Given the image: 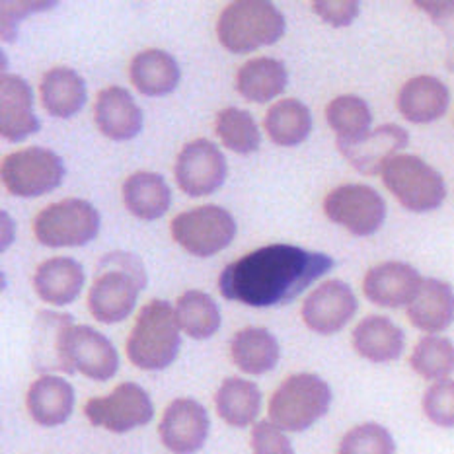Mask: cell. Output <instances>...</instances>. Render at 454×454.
I'll use <instances>...</instances> for the list:
<instances>
[{"mask_svg": "<svg viewBox=\"0 0 454 454\" xmlns=\"http://www.w3.org/2000/svg\"><path fill=\"white\" fill-rule=\"evenodd\" d=\"M333 268L330 255L291 244H271L226 265L219 278L224 299L254 309L291 302Z\"/></svg>", "mask_w": 454, "mask_h": 454, "instance_id": "1", "label": "cell"}, {"mask_svg": "<svg viewBox=\"0 0 454 454\" xmlns=\"http://www.w3.org/2000/svg\"><path fill=\"white\" fill-rule=\"evenodd\" d=\"M146 287L143 262L129 252H112L98 263L96 279L88 293V309L102 324L123 322Z\"/></svg>", "mask_w": 454, "mask_h": 454, "instance_id": "2", "label": "cell"}, {"mask_svg": "<svg viewBox=\"0 0 454 454\" xmlns=\"http://www.w3.org/2000/svg\"><path fill=\"white\" fill-rule=\"evenodd\" d=\"M180 324L176 309L166 301H151L137 316L127 340V357L143 371H162L176 361L180 351Z\"/></svg>", "mask_w": 454, "mask_h": 454, "instance_id": "3", "label": "cell"}, {"mask_svg": "<svg viewBox=\"0 0 454 454\" xmlns=\"http://www.w3.org/2000/svg\"><path fill=\"white\" fill-rule=\"evenodd\" d=\"M285 34V16L268 0H236L226 6L216 35L231 53H250L263 45L279 42Z\"/></svg>", "mask_w": 454, "mask_h": 454, "instance_id": "4", "label": "cell"}, {"mask_svg": "<svg viewBox=\"0 0 454 454\" xmlns=\"http://www.w3.org/2000/svg\"><path fill=\"white\" fill-rule=\"evenodd\" d=\"M330 403L332 388L318 374H293L271 396L270 419L283 431L299 433L324 418Z\"/></svg>", "mask_w": 454, "mask_h": 454, "instance_id": "5", "label": "cell"}, {"mask_svg": "<svg viewBox=\"0 0 454 454\" xmlns=\"http://www.w3.org/2000/svg\"><path fill=\"white\" fill-rule=\"evenodd\" d=\"M382 182L411 213L435 211L447 197V184L435 168L413 154H398L384 166Z\"/></svg>", "mask_w": 454, "mask_h": 454, "instance_id": "6", "label": "cell"}, {"mask_svg": "<svg viewBox=\"0 0 454 454\" xmlns=\"http://www.w3.org/2000/svg\"><path fill=\"white\" fill-rule=\"evenodd\" d=\"M100 232V213L84 200H63L35 216L34 234L47 248H78Z\"/></svg>", "mask_w": 454, "mask_h": 454, "instance_id": "7", "label": "cell"}, {"mask_svg": "<svg viewBox=\"0 0 454 454\" xmlns=\"http://www.w3.org/2000/svg\"><path fill=\"white\" fill-rule=\"evenodd\" d=\"M0 177L10 193L29 200L57 190L65 177V164L53 151L29 146L4 158Z\"/></svg>", "mask_w": 454, "mask_h": 454, "instance_id": "8", "label": "cell"}, {"mask_svg": "<svg viewBox=\"0 0 454 454\" xmlns=\"http://www.w3.org/2000/svg\"><path fill=\"white\" fill-rule=\"evenodd\" d=\"M172 236L185 252L209 258L234 240L236 221L219 205L195 207L172 221Z\"/></svg>", "mask_w": 454, "mask_h": 454, "instance_id": "9", "label": "cell"}, {"mask_svg": "<svg viewBox=\"0 0 454 454\" xmlns=\"http://www.w3.org/2000/svg\"><path fill=\"white\" fill-rule=\"evenodd\" d=\"M324 213L355 236H372L387 219V203L371 185L345 184L325 195Z\"/></svg>", "mask_w": 454, "mask_h": 454, "instance_id": "10", "label": "cell"}, {"mask_svg": "<svg viewBox=\"0 0 454 454\" xmlns=\"http://www.w3.org/2000/svg\"><path fill=\"white\" fill-rule=\"evenodd\" d=\"M84 413L94 427L127 433L146 426L154 416V408L151 396L139 384L123 382L110 396L88 400Z\"/></svg>", "mask_w": 454, "mask_h": 454, "instance_id": "11", "label": "cell"}, {"mask_svg": "<svg viewBox=\"0 0 454 454\" xmlns=\"http://www.w3.org/2000/svg\"><path fill=\"white\" fill-rule=\"evenodd\" d=\"M67 374L82 372L92 380H110L120 369V355L104 333L90 325L73 324L65 335Z\"/></svg>", "mask_w": 454, "mask_h": 454, "instance_id": "12", "label": "cell"}, {"mask_svg": "<svg viewBox=\"0 0 454 454\" xmlns=\"http://www.w3.org/2000/svg\"><path fill=\"white\" fill-rule=\"evenodd\" d=\"M176 182L190 197L215 193L226 180V160L219 146L207 139L187 143L176 160Z\"/></svg>", "mask_w": 454, "mask_h": 454, "instance_id": "13", "label": "cell"}, {"mask_svg": "<svg viewBox=\"0 0 454 454\" xmlns=\"http://www.w3.org/2000/svg\"><path fill=\"white\" fill-rule=\"evenodd\" d=\"M359 309L348 283L330 279L310 293L302 304V320L316 333L332 335L343 330Z\"/></svg>", "mask_w": 454, "mask_h": 454, "instance_id": "14", "label": "cell"}, {"mask_svg": "<svg viewBox=\"0 0 454 454\" xmlns=\"http://www.w3.org/2000/svg\"><path fill=\"white\" fill-rule=\"evenodd\" d=\"M209 413L192 398L174 400L166 408L158 433L162 445L174 454H193L209 437Z\"/></svg>", "mask_w": 454, "mask_h": 454, "instance_id": "15", "label": "cell"}, {"mask_svg": "<svg viewBox=\"0 0 454 454\" xmlns=\"http://www.w3.org/2000/svg\"><path fill=\"white\" fill-rule=\"evenodd\" d=\"M408 145V131L394 123L380 125L377 129L363 135L357 141H335V146H338V151L341 153L345 160L364 176L382 174L384 166H387L394 156H398V153L406 149Z\"/></svg>", "mask_w": 454, "mask_h": 454, "instance_id": "16", "label": "cell"}, {"mask_svg": "<svg viewBox=\"0 0 454 454\" xmlns=\"http://www.w3.org/2000/svg\"><path fill=\"white\" fill-rule=\"evenodd\" d=\"M421 275L403 262H384L374 265L363 279V293L372 304L382 309L410 306L421 287Z\"/></svg>", "mask_w": 454, "mask_h": 454, "instance_id": "17", "label": "cell"}, {"mask_svg": "<svg viewBox=\"0 0 454 454\" xmlns=\"http://www.w3.org/2000/svg\"><path fill=\"white\" fill-rule=\"evenodd\" d=\"M39 131L34 114V92L16 74L0 76V135L10 143H20Z\"/></svg>", "mask_w": 454, "mask_h": 454, "instance_id": "18", "label": "cell"}, {"mask_svg": "<svg viewBox=\"0 0 454 454\" xmlns=\"http://www.w3.org/2000/svg\"><path fill=\"white\" fill-rule=\"evenodd\" d=\"M94 117L98 129L112 141L135 139L143 129V112L121 86H107L96 98Z\"/></svg>", "mask_w": 454, "mask_h": 454, "instance_id": "19", "label": "cell"}, {"mask_svg": "<svg viewBox=\"0 0 454 454\" xmlns=\"http://www.w3.org/2000/svg\"><path fill=\"white\" fill-rule=\"evenodd\" d=\"M74 324L73 316L63 312H37L32 325V364L37 372H67L63 357L65 335Z\"/></svg>", "mask_w": 454, "mask_h": 454, "instance_id": "20", "label": "cell"}, {"mask_svg": "<svg viewBox=\"0 0 454 454\" xmlns=\"http://www.w3.org/2000/svg\"><path fill=\"white\" fill-rule=\"evenodd\" d=\"M450 92L447 84L435 76H413L402 86L396 106L411 123H433L447 114Z\"/></svg>", "mask_w": 454, "mask_h": 454, "instance_id": "21", "label": "cell"}, {"mask_svg": "<svg viewBox=\"0 0 454 454\" xmlns=\"http://www.w3.org/2000/svg\"><path fill=\"white\" fill-rule=\"evenodd\" d=\"M408 318L427 335H439L454 324V289L447 281L423 279L416 299L408 306Z\"/></svg>", "mask_w": 454, "mask_h": 454, "instance_id": "22", "label": "cell"}, {"mask_svg": "<svg viewBox=\"0 0 454 454\" xmlns=\"http://www.w3.org/2000/svg\"><path fill=\"white\" fill-rule=\"evenodd\" d=\"M353 348L371 363H392L406 348V333L387 316H369L355 325Z\"/></svg>", "mask_w": 454, "mask_h": 454, "instance_id": "23", "label": "cell"}, {"mask_svg": "<svg viewBox=\"0 0 454 454\" xmlns=\"http://www.w3.org/2000/svg\"><path fill=\"white\" fill-rule=\"evenodd\" d=\"M74 408V390L61 377L43 374L27 390V410L43 427L63 426Z\"/></svg>", "mask_w": 454, "mask_h": 454, "instance_id": "24", "label": "cell"}, {"mask_svg": "<svg viewBox=\"0 0 454 454\" xmlns=\"http://www.w3.org/2000/svg\"><path fill=\"white\" fill-rule=\"evenodd\" d=\"M84 287V270L73 258H51L39 265L34 275L37 297L53 304H71Z\"/></svg>", "mask_w": 454, "mask_h": 454, "instance_id": "25", "label": "cell"}, {"mask_svg": "<svg viewBox=\"0 0 454 454\" xmlns=\"http://www.w3.org/2000/svg\"><path fill=\"white\" fill-rule=\"evenodd\" d=\"M123 201L137 219L156 221L170 209L172 192L160 174L135 172L123 184Z\"/></svg>", "mask_w": 454, "mask_h": 454, "instance_id": "26", "label": "cell"}, {"mask_svg": "<svg viewBox=\"0 0 454 454\" xmlns=\"http://www.w3.org/2000/svg\"><path fill=\"white\" fill-rule=\"evenodd\" d=\"M129 76L141 94L166 96L174 92L180 82V67L176 59L162 49H146L131 61Z\"/></svg>", "mask_w": 454, "mask_h": 454, "instance_id": "27", "label": "cell"}, {"mask_svg": "<svg viewBox=\"0 0 454 454\" xmlns=\"http://www.w3.org/2000/svg\"><path fill=\"white\" fill-rule=\"evenodd\" d=\"M287 81V67L281 61L271 57H258L240 67L236 74V90L248 102L265 104L285 90Z\"/></svg>", "mask_w": 454, "mask_h": 454, "instance_id": "28", "label": "cell"}, {"mask_svg": "<svg viewBox=\"0 0 454 454\" xmlns=\"http://www.w3.org/2000/svg\"><path fill=\"white\" fill-rule=\"evenodd\" d=\"M42 104L49 115L73 117L86 102V82L73 68L57 67L43 74Z\"/></svg>", "mask_w": 454, "mask_h": 454, "instance_id": "29", "label": "cell"}, {"mask_svg": "<svg viewBox=\"0 0 454 454\" xmlns=\"http://www.w3.org/2000/svg\"><path fill=\"white\" fill-rule=\"evenodd\" d=\"M236 367L248 374H265L279 361V343L265 328H244L231 341Z\"/></svg>", "mask_w": 454, "mask_h": 454, "instance_id": "30", "label": "cell"}, {"mask_svg": "<svg viewBox=\"0 0 454 454\" xmlns=\"http://www.w3.org/2000/svg\"><path fill=\"white\" fill-rule=\"evenodd\" d=\"M216 411L232 427H248L262 408V392L254 382L226 379L215 396Z\"/></svg>", "mask_w": 454, "mask_h": 454, "instance_id": "31", "label": "cell"}, {"mask_svg": "<svg viewBox=\"0 0 454 454\" xmlns=\"http://www.w3.org/2000/svg\"><path fill=\"white\" fill-rule=\"evenodd\" d=\"M263 123L271 141L279 146H297L312 131L310 110L294 98L271 106Z\"/></svg>", "mask_w": 454, "mask_h": 454, "instance_id": "32", "label": "cell"}, {"mask_svg": "<svg viewBox=\"0 0 454 454\" xmlns=\"http://www.w3.org/2000/svg\"><path fill=\"white\" fill-rule=\"evenodd\" d=\"M176 318L193 340H207L221 328V310L216 302L201 291H187L176 302Z\"/></svg>", "mask_w": 454, "mask_h": 454, "instance_id": "33", "label": "cell"}, {"mask_svg": "<svg viewBox=\"0 0 454 454\" xmlns=\"http://www.w3.org/2000/svg\"><path fill=\"white\" fill-rule=\"evenodd\" d=\"M325 120L338 135V141L351 143L371 131L372 114L359 96H338L325 107Z\"/></svg>", "mask_w": 454, "mask_h": 454, "instance_id": "34", "label": "cell"}, {"mask_svg": "<svg viewBox=\"0 0 454 454\" xmlns=\"http://www.w3.org/2000/svg\"><path fill=\"white\" fill-rule=\"evenodd\" d=\"M410 364L426 380L450 379L454 372V341L442 335H423L411 351Z\"/></svg>", "mask_w": 454, "mask_h": 454, "instance_id": "35", "label": "cell"}, {"mask_svg": "<svg viewBox=\"0 0 454 454\" xmlns=\"http://www.w3.org/2000/svg\"><path fill=\"white\" fill-rule=\"evenodd\" d=\"M215 131L226 149L239 154H252L260 149L262 137L252 114L239 107H224L216 115Z\"/></svg>", "mask_w": 454, "mask_h": 454, "instance_id": "36", "label": "cell"}, {"mask_svg": "<svg viewBox=\"0 0 454 454\" xmlns=\"http://www.w3.org/2000/svg\"><path fill=\"white\" fill-rule=\"evenodd\" d=\"M338 454H396V441L380 423H361L345 433Z\"/></svg>", "mask_w": 454, "mask_h": 454, "instance_id": "37", "label": "cell"}, {"mask_svg": "<svg viewBox=\"0 0 454 454\" xmlns=\"http://www.w3.org/2000/svg\"><path fill=\"white\" fill-rule=\"evenodd\" d=\"M421 410L433 426L454 429V379L433 382L423 394Z\"/></svg>", "mask_w": 454, "mask_h": 454, "instance_id": "38", "label": "cell"}, {"mask_svg": "<svg viewBox=\"0 0 454 454\" xmlns=\"http://www.w3.org/2000/svg\"><path fill=\"white\" fill-rule=\"evenodd\" d=\"M254 454H294L289 437L271 421L255 423L252 429Z\"/></svg>", "mask_w": 454, "mask_h": 454, "instance_id": "39", "label": "cell"}, {"mask_svg": "<svg viewBox=\"0 0 454 454\" xmlns=\"http://www.w3.org/2000/svg\"><path fill=\"white\" fill-rule=\"evenodd\" d=\"M416 6L426 10L433 22L445 34L447 67L449 71H454V0H445V3H416Z\"/></svg>", "mask_w": 454, "mask_h": 454, "instance_id": "40", "label": "cell"}, {"mask_svg": "<svg viewBox=\"0 0 454 454\" xmlns=\"http://www.w3.org/2000/svg\"><path fill=\"white\" fill-rule=\"evenodd\" d=\"M312 8L324 22L333 27L349 26L361 12V4L355 0H333V3L332 0H320V3H312Z\"/></svg>", "mask_w": 454, "mask_h": 454, "instance_id": "41", "label": "cell"}]
</instances>
